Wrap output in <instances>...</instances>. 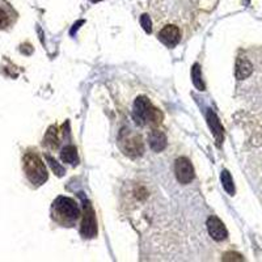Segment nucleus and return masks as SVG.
Segmentation results:
<instances>
[{"label": "nucleus", "mask_w": 262, "mask_h": 262, "mask_svg": "<svg viewBox=\"0 0 262 262\" xmlns=\"http://www.w3.org/2000/svg\"><path fill=\"white\" fill-rule=\"evenodd\" d=\"M132 117H134V121L136 122V125H139V126H144L147 123H150L152 126H156L163 119L161 111L152 106L150 100L147 97H144V96H139L135 100Z\"/></svg>", "instance_id": "f257e3e1"}, {"label": "nucleus", "mask_w": 262, "mask_h": 262, "mask_svg": "<svg viewBox=\"0 0 262 262\" xmlns=\"http://www.w3.org/2000/svg\"><path fill=\"white\" fill-rule=\"evenodd\" d=\"M23 163H24L25 175L33 185H42L48 181L46 167L37 154H33V152L25 154Z\"/></svg>", "instance_id": "f03ea898"}, {"label": "nucleus", "mask_w": 262, "mask_h": 262, "mask_svg": "<svg viewBox=\"0 0 262 262\" xmlns=\"http://www.w3.org/2000/svg\"><path fill=\"white\" fill-rule=\"evenodd\" d=\"M52 211L56 220L63 224H72L80 215L79 207L74 199L68 197H58L52 203Z\"/></svg>", "instance_id": "7ed1b4c3"}, {"label": "nucleus", "mask_w": 262, "mask_h": 262, "mask_svg": "<svg viewBox=\"0 0 262 262\" xmlns=\"http://www.w3.org/2000/svg\"><path fill=\"white\" fill-rule=\"evenodd\" d=\"M83 209V222H81L80 232L84 237L93 238L97 236V220H96L95 210L88 201H84Z\"/></svg>", "instance_id": "20e7f679"}, {"label": "nucleus", "mask_w": 262, "mask_h": 262, "mask_svg": "<svg viewBox=\"0 0 262 262\" xmlns=\"http://www.w3.org/2000/svg\"><path fill=\"white\" fill-rule=\"evenodd\" d=\"M175 172L179 183H183V185L190 183L194 179V168L186 157H179L176 160Z\"/></svg>", "instance_id": "39448f33"}, {"label": "nucleus", "mask_w": 262, "mask_h": 262, "mask_svg": "<svg viewBox=\"0 0 262 262\" xmlns=\"http://www.w3.org/2000/svg\"><path fill=\"white\" fill-rule=\"evenodd\" d=\"M207 231H209V235L211 237L216 241H223L228 236V231H227L226 226L216 216H210L207 219Z\"/></svg>", "instance_id": "423d86ee"}, {"label": "nucleus", "mask_w": 262, "mask_h": 262, "mask_svg": "<svg viewBox=\"0 0 262 262\" xmlns=\"http://www.w3.org/2000/svg\"><path fill=\"white\" fill-rule=\"evenodd\" d=\"M122 148L125 154L130 157H138V156H142V154L144 152L143 142H142V138L138 135L130 136L122 142Z\"/></svg>", "instance_id": "0eeeda50"}, {"label": "nucleus", "mask_w": 262, "mask_h": 262, "mask_svg": "<svg viewBox=\"0 0 262 262\" xmlns=\"http://www.w3.org/2000/svg\"><path fill=\"white\" fill-rule=\"evenodd\" d=\"M206 119L211 132H212V135H214L215 140H216V143H218V146H220L223 143V140H224V127H223V125L219 121L218 115L215 114V111H212L211 109L207 111Z\"/></svg>", "instance_id": "6e6552de"}, {"label": "nucleus", "mask_w": 262, "mask_h": 262, "mask_svg": "<svg viewBox=\"0 0 262 262\" xmlns=\"http://www.w3.org/2000/svg\"><path fill=\"white\" fill-rule=\"evenodd\" d=\"M180 38H181V33H180V29L175 25H167L159 33V40L169 48H173L179 44Z\"/></svg>", "instance_id": "1a4fd4ad"}, {"label": "nucleus", "mask_w": 262, "mask_h": 262, "mask_svg": "<svg viewBox=\"0 0 262 262\" xmlns=\"http://www.w3.org/2000/svg\"><path fill=\"white\" fill-rule=\"evenodd\" d=\"M148 144L151 147L152 151L155 152H161L167 147V136L164 132L159 130H152L148 135Z\"/></svg>", "instance_id": "9d476101"}, {"label": "nucleus", "mask_w": 262, "mask_h": 262, "mask_svg": "<svg viewBox=\"0 0 262 262\" xmlns=\"http://www.w3.org/2000/svg\"><path fill=\"white\" fill-rule=\"evenodd\" d=\"M252 71H253V66L249 60L246 58H242V56H238L237 60H236V71H235L236 78L238 80L246 79L252 74Z\"/></svg>", "instance_id": "9b49d317"}, {"label": "nucleus", "mask_w": 262, "mask_h": 262, "mask_svg": "<svg viewBox=\"0 0 262 262\" xmlns=\"http://www.w3.org/2000/svg\"><path fill=\"white\" fill-rule=\"evenodd\" d=\"M60 159L63 163L76 165L79 159H78V148L75 146H66L60 152Z\"/></svg>", "instance_id": "f8f14e48"}, {"label": "nucleus", "mask_w": 262, "mask_h": 262, "mask_svg": "<svg viewBox=\"0 0 262 262\" xmlns=\"http://www.w3.org/2000/svg\"><path fill=\"white\" fill-rule=\"evenodd\" d=\"M191 80H193V84L195 85V88L198 91H205L206 87H205V83L202 80V72H201V67H199L198 63H195L191 68Z\"/></svg>", "instance_id": "ddd939ff"}, {"label": "nucleus", "mask_w": 262, "mask_h": 262, "mask_svg": "<svg viewBox=\"0 0 262 262\" xmlns=\"http://www.w3.org/2000/svg\"><path fill=\"white\" fill-rule=\"evenodd\" d=\"M58 143H59V139H58V129H56L55 126H52L49 129L46 136H45L44 144L54 150V148L58 147Z\"/></svg>", "instance_id": "4468645a"}, {"label": "nucleus", "mask_w": 262, "mask_h": 262, "mask_svg": "<svg viewBox=\"0 0 262 262\" xmlns=\"http://www.w3.org/2000/svg\"><path fill=\"white\" fill-rule=\"evenodd\" d=\"M220 180H222L223 189H224V190H226L230 195H234L235 194V185H234V180H232V177H231V175H230V172L224 169V171L222 172Z\"/></svg>", "instance_id": "2eb2a0df"}, {"label": "nucleus", "mask_w": 262, "mask_h": 262, "mask_svg": "<svg viewBox=\"0 0 262 262\" xmlns=\"http://www.w3.org/2000/svg\"><path fill=\"white\" fill-rule=\"evenodd\" d=\"M46 159H48V161H49V164H50V167H52V172H54V173H56V175L59 176V177H62V176L64 175V168L62 167V165H60V164L58 163L56 160L52 159V156H46Z\"/></svg>", "instance_id": "dca6fc26"}, {"label": "nucleus", "mask_w": 262, "mask_h": 262, "mask_svg": "<svg viewBox=\"0 0 262 262\" xmlns=\"http://www.w3.org/2000/svg\"><path fill=\"white\" fill-rule=\"evenodd\" d=\"M140 25L143 26V29L147 33H151L152 32L151 19H150V16H148L147 13H144V15H142V16H140Z\"/></svg>", "instance_id": "f3484780"}, {"label": "nucleus", "mask_w": 262, "mask_h": 262, "mask_svg": "<svg viewBox=\"0 0 262 262\" xmlns=\"http://www.w3.org/2000/svg\"><path fill=\"white\" fill-rule=\"evenodd\" d=\"M223 261H244L241 254L235 253V252H227L222 258Z\"/></svg>", "instance_id": "a211bd4d"}, {"label": "nucleus", "mask_w": 262, "mask_h": 262, "mask_svg": "<svg viewBox=\"0 0 262 262\" xmlns=\"http://www.w3.org/2000/svg\"><path fill=\"white\" fill-rule=\"evenodd\" d=\"M8 24H9L8 15H7L3 9H0V29L8 26Z\"/></svg>", "instance_id": "6ab92c4d"}, {"label": "nucleus", "mask_w": 262, "mask_h": 262, "mask_svg": "<svg viewBox=\"0 0 262 262\" xmlns=\"http://www.w3.org/2000/svg\"><path fill=\"white\" fill-rule=\"evenodd\" d=\"M84 21H79V23H76L75 25H74V28H72V30H71V34H75V30H78V29H79V26L81 24H83Z\"/></svg>", "instance_id": "aec40b11"}, {"label": "nucleus", "mask_w": 262, "mask_h": 262, "mask_svg": "<svg viewBox=\"0 0 262 262\" xmlns=\"http://www.w3.org/2000/svg\"><path fill=\"white\" fill-rule=\"evenodd\" d=\"M92 3H99V1H101V0H91Z\"/></svg>", "instance_id": "412c9836"}]
</instances>
